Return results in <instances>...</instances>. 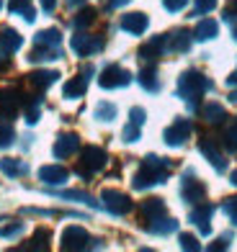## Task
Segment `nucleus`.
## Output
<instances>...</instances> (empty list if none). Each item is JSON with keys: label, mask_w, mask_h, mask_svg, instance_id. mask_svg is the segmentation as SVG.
I'll use <instances>...</instances> for the list:
<instances>
[{"label": "nucleus", "mask_w": 237, "mask_h": 252, "mask_svg": "<svg viewBox=\"0 0 237 252\" xmlns=\"http://www.w3.org/2000/svg\"><path fill=\"white\" fill-rule=\"evenodd\" d=\"M168 167H170V165H168V159L157 157V155H147V157H144V162H142V167H139V173L134 175L132 186L137 190H144V188L155 186V183H165Z\"/></svg>", "instance_id": "obj_1"}, {"label": "nucleus", "mask_w": 237, "mask_h": 252, "mask_svg": "<svg viewBox=\"0 0 237 252\" xmlns=\"http://www.w3.org/2000/svg\"><path fill=\"white\" fill-rule=\"evenodd\" d=\"M209 88H211V83L201 72H196V70L183 72V75H180V80H178V95L183 98V100H188V108L191 111L199 108V98Z\"/></svg>", "instance_id": "obj_2"}, {"label": "nucleus", "mask_w": 237, "mask_h": 252, "mask_svg": "<svg viewBox=\"0 0 237 252\" xmlns=\"http://www.w3.org/2000/svg\"><path fill=\"white\" fill-rule=\"evenodd\" d=\"M80 157L83 159H80V165H77V175H83V178H90L93 173H98V170H103L106 159H108L101 147H85Z\"/></svg>", "instance_id": "obj_3"}, {"label": "nucleus", "mask_w": 237, "mask_h": 252, "mask_svg": "<svg viewBox=\"0 0 237 252\" xmlns=\"http://www.w3.org/2000/svg\"><path fill=\"white\" fill-rule=\"evenodd\" d=\"M101 201H103L106 209H108L111 214H116V216H124V214L132 211V198L127 196V193H121V190L106 188L103 193H101Z\"/></svg>", "instance_id": "obj_4"}, {"label": "nucleus", "mask_w": 237, "mask_h": 252, "mask_svg": "<svg viewBox=\"0 0 237 252\" xmlns=\"http://www.w3.org/2000/svg\"><path fill=\"white\" fill-rule=\"evenodd\" d=\"M98 83H101V88L114 90V88H124V85H129V83H132V75H129L127 70H124V67H119V64H108L106 70L101 72Z\"/></svg>", "instance_id": "obj_5"}, {"label": "nucleus", "mask_w": 237, "mask_h": 252, "mask_svg": "<svg viewBox=\"0 0 237 252\" xmlns=\"http://www.w3.org/2000/svg\"><path fill=\"white\" fill-rule=\"evenodd\" d=\"M70 47L75 54H80V57H90V54H96L103 49V39L101 36H93V33H75L72 41H70Z\"/></svg>", "instance_id": "obj_6"}, {"label": "nucleus", "mask_w": 237, "mask_h": 252, "mask_svg": "<svg viewBox=\"0 0 237 252\" xmlns=\"http://www.w3.org/2000/svg\"><path fill=\"white\" fill-rule=\"evenodd\" d=\"M85 247H90V237L83 226H67L62 232V250L77 252V250H85Z\"/></svg>", "instance_id": "obj_7"}, {"label": "nucleus", "mask_w": 237, "mask_h": 252, "mask_svg": "<svg viewBox=\"0 0 237 252\" xmlns=\"http://www.w3.org/2000/svg\"><path fill=\"white\" fill-rule=\"evenodd\" d=\"M180 196H183V201L188 203H201L206 196V188H204V183H201L194 173H186L183 175V186H180Z\"/></svg>", "instance_id": "obj_8"}, {"label": "nucleus", "mask_w": 237, "mask_h": 252, "mask_svg": "<svg viewBox=\"0 0 237 252\" xmlns=\"http://www.w3.org/2000/svg\"><path fill=\"white\" fill-rule=\"evenodd\" d=\"M191 131H194V124H191L188 119H178V121H173V126L165 129V142L170 147H178V144H183L188 139Z\"/></svg>", "instance_id": "obj_9"}, {"label": "nucleus", "mask_w": 237, "mask_h": 252, "mask_svg": "<svg viewBox=\"0 0 237 252\" xmlns=\"http://www.w3.org/2000/svg\"><path fill=\"white\" fill-rule=\"evenodd\" d=\"M21 103H24V98L18 90H0V119H13Z\"/></svg>", "instance_id": "obj_10"}, {"label": "nucleus", "mask_w": 237, "mask_h": 252, "mask_svg": "<svg viewBox=\"0 0 237 252\" xmlns=\"http://www.w3.org/2000/svg\"><path fill=\"white\" fill-rule=\"evenodd\" d=\"M77 150H80V136L77 134H62L57 142H54V157L65 159V157H72Z\"/></svg>", "instance_id": "obj_11"}, {"label": "nucleus", "mask_w": 237, "mask_h": 252, "mask_svg": "<svg viewBox=\"0 0 237 252\" xmlns=\"http://www.w3.org/2000/svg\"><path fill=\"white\" fill-rule=\"evenodd\" d=\"M199 150H201V155H204L209 162H211V167L217 170V173H224V170H227V159H224V155L219 152V147L214 144L211 139H201Z\"/></svg>", "instance_id": "obj_12"}, {"label": "nucleus", "mask_w": 237, "mask_h": 252, "mask_svg": "<svg viewBox=\"0 0 237 252\" xmlns=\"http://www.w3.org/2000/svg\"><path fill=\"white\" fill-rule=\"evenodd\" d=\"M67 178H70V170L62 167V165H44V167H39V180L47 183V186H62V183H67Z\"/></svg>", "instance_id": "obj_13"}, {"label": "nucleus", "mask_w": 237, "mask_h": 252, "mask_svg": "<svg viewBox=\"0 0 237 252\" xmlns=\"http://www.w3.org/2000/svg\"><path fill=\"white\" fill-rule=\"evenodd\" d=\"M211 214H214V206L211 203H196L194 211H191V221L201 229V234H209L211 232V226H209Z\"/></svg>", "instance_id": "obj_14"}, {"label": "nucleus", "mask_w": 237, "mask_h": 252, "mask_svg": "<svg viewBox=\"0 0 237 252\" xmlns=\"http://www.w3.org/2000/svg\"><path fill=\"white\" fill-rule=\"evenodd\" d=\"M150 26V18L139 13V10H134V13H127V16H121V29L124 31H129V33H144Z\"/></svg>", "instance_id": "obj_15"}, {"label": "nucleus", "mask_w": 237, "mask_h": 252, "mask_svg": "<svg viewBox=\"0 0 237 252\" xmlns=\"http://www.w3.org/2000/svg\"><path fill=\"white\" fill-rule=\"evenodd\" d=\"M165 47H168V36H165V33H160V36H152V39L139 49V57H142V60H147V62H152V60H157V57L163 54Z\"/></svg>", "instance_id": "obj_16"}, {"label": "nucleus", "mask_w": 237, "mask_h": 252, "mask_svg": "<svg viewBox=\"0 0 237 252\" xmlns=\"http://www.w3.org/2000/svg\"><path fill=\"white\" fill-rule=\"evenodd\" d=\"M21 44H24V39H21L18 31H13V29H3V31H0V52H3V54L18 52Z\"/></svg>", "instance_id": "obj_17"}, {"label": "nucleus", "mask_w": 237, "mask_h": 252, "mask_svg": "<svg viewBox=\"0 0 237 252\" xmlns=\"http://www.w3.org/2000/svg\"><path fill=\"white\" fill-rule=\"evenodd\" d=\"M191 39H194V33H191V31H186V29H175L173 33H168V47H170L173 52H188Z\"/></svg>", "instance_id": "obj_18"}, {"label": "nucleus", "mask_w": 237, "mask_h": 252, "mask_svg": "<svg viewBox=\"0 0 237 252\" xmlns=\"http://www.w3.org/2000/svg\"><path fill=\"white\" fill-rule=\"evenodd\" d=\"M144 229L152 234H170L178 229V221L175 219H165V214L163 216H155V219H150L147 224H144Z\"/></svg>", "instance_id": "obj_19"}, {"label": "nucleus", "mask_w": 237, "mask_h": 252, "mask_svg": "<svg viewBox=\"0 0 237 252\" xmlns=\"http://www.w3.org/2000/svg\"><path fill=\"white\" fill-rule=\"evenodd\" d=\"M57 77H60L57 70H36V72H31V75H29V83L36 88V90H47Z\"/></svg>", "instance_id": "obj_20"}, {"label": "nucleus", "mask_w": 237, "mask_h": 252, "mask_svg": "<svg viewBox=\"0 0 237 252\" xmlns=\"http://www.w3.org/2000/svg\"><path fill=\"white\" fill-rule=\"evenodd\" d=\"M85 90H88V77L80 72L77 77H72V80H67L65 83V98H83L85 95Z\"/></svg>", "instance_id": "obj_21"}, {"label": "nucleus", "mask_w": 237, "mask_h": 252, "mask_svg": "<svg viewBox=\"0 0 237 252\" xmlns=\"http://www.w3.org/2000/svg\"><path fill=\"white\" fill-rule=\"evenodd\" d=\"M34 41H36V47H52V49H60L62 33H60V29H44V31H39L36 36H34Z\"/></svg>", "instance_id": "obj_22"}, {"label": "nucleus", "mask_w": 237, "mask_h": 252, "mask_svg": "<svg viewBox=\"0 0 237 252\" xmlns=\"http://www.w3.org/2000/svg\"><path fill=\"white\" fill-rule=\"evenodd\" d=\"M217 31H219L217 21L204 18V21H199V26H196V31H194V39H199V41H209V39L217 36Z\"/></svg>", "instance_id": "obj_23"}, {"label": "nucleus", "mask_w": 237, "mask_h": 252, "mask_svg": "<svg viewBox=\"0 0 237 252\" xmlns=\"http://www.w3.org/2000/svg\"><path fill=\"white\" fill-rule=\"evenodd\" d=\"M26 170H29V167L21 162V159H13V157L0 159V173H5L8 178H18V175H24Z\"/></svg>", "instance_id": "obj_24"}, {"label": "nucleus", "mask_w": 237, "mask_h": 252, "mask_svg": "<svg viewBox=\"0 0 237 252\" xmlns=\"http://www.w3.org/2000/svg\"><path fill=\"white\" fill-rule=\"evenodd\" d=\"M201 116L209 124H222L227 119V111H224V106H219V103H206V106L201 108Z\"/></svg>", "instance_id": "obj_25"}, {"label": "nucleus", "mask_w": 237, "mask_h": 252, "mask_svg": "<svg viewBox=\"0 0 237 252\" xmlns=\"http://www.w3.org/2000/svg\"><path fill=\"white\" fill-rule=\"evenodd\" d=\"M139 85L144 90H150V93H157V90H160V80H157L155 67H144V70L139 72Z\"/></svg>", "instance_id": "obj_26"}, {"label": "nucleus", "mask_w": 237, "mask_h": 252, "mask_svg": "<svg viewBox=\"0 0 237 252\" xmlns=\"http://www.w3.org/2000/svg\"><path fill=\"white\" fill-rule=\"evenodd\" d=\"M10 13H21L26 21H34L36 18V10H34V5H31V0H10Z\"/></svg>", "instance_id": "obj_27"}, {"label": "nucleus", "mask_w": 237, "mask_h": 252, "mask_svg": "<svg viewBox=\"0 0 237 252\" xmlns=\"http://www.w3.org/2000/svg\"><path fill=\"white\" fill-rule=\"evenodd\" d=\"M142 214L147 219H155V216H163L165 214V201L163 198H147L142 203Z\"/></svg>", "instance_id": "obj_28"}, {"label": "nucleus", "mask_w": 237, "mask_h": 252, "mask_svg": "<svg viewBox=\"0 0 237 252\" xmlns=\"http://www.w3.org/2000/svg\"><path fill=\"white\" fill-rule=\"evenodd\" d=\"M49 239H52L49 229H36V232H34V237H31V242H29L24 250H47V247H49Z\"/></svg>", "instance_id": "obj_29"}, {"label": "nucleus", "mask_w": 237, "mask_h": 252, "mask_svg": "<svg viewBox=\"0 0 237 252\" xmlns=\"http://www.w3.org/2000/svg\"><path fill=\"white\" fill-rule=\"evenodd\" d=\"M60 57H62L60 49H52V47H36V49L31 52L29 60H31V62H47V60H60Z\"/></svg>", "instance_id": "obj_30"}, {"label": "nucleus", "mask_w": 237, "mask_h": 252, "mask_svg": "<svg viewBox=\"0 0 237 252\" xmlns=\"http://www.w3.org/2000/svg\"><path fill=\"white\" fill-rule=\"evenodd\" d=\"M93 116L98 121H114L116 119V106H114V103H108V100H103V103H98V106H96Z\"/></svg>", "instance_id": "obj_31"}, {"label": "nucleus", "mask_w": 237, "mask_h": 252, "mask_svg": "<svg viewBox=\"0 0 237 252\" xmlns=\"http://www.w3.org/2000/svg\"><path fill=\"white\" fill-rule=\"evenodd\" d=\"M93 21H96V10H93V8H83L80 13L72 18V26H75V29H85V26L93 24Z\"/></svg>", "instance_id": "obj_32"}, {"label": "nucleus", "mask_w": 237, "mask_h": 252, "mask_svg": "<svg viewBox=\"0 0 237 252\" xmlns=\"http://www.w3.org/2000/svg\"><path fill=\"white\" fill-rule=\"evenodd\" d=\"M16 139V131L10 124H0V150H5V147H10Z\"/></svg>", "instance_id": "obj_33"}, {"label": "nucleus", "mask_w": 237, "mask_h": 252, "mask_svg": "<svg viewBox=\"0 0 237 252\" xmlns=\"http://www.w3.org/2000/svg\"><path fill=\"white\" fill-rule=\"evenodd\" d=\"M21 232H24V221H13L8 226H0V237H3V239H10V237H16Z\"/></svg>", "instance_id": "obj_34"}, {"label": "nucleus", "mask_w": 237, "mask_h": 252, "mask_svg": "<svg viewBox=\"0 0 237 252\" xmlns=\"http://www.w3.org/2000/svg\"><path fill=\"white\" fill-rule=\"evenodd\" d=\"M39 113H41V103L39 100H31L26 106V121L29 124H36L39 121Z\"/></svg>", "instance_id": "obj_35"}, {"label": "nucleus", "mask_w": 237, "mask_h": 252, "mask_svg": "<svg viewBox=\"0 0 237 252\" xmlns=\"http://www.w3.org/2000/svg\"><path fill=\"white\" fill-rule=\"evenodd\" d=\"M62 198H77V201H83V203H88V206H98L93 198L88 196V193H80V190H67V193H60Z\"/></svg>", "instance_id": "obj_36"}, {"label": "nucleus", "mask_w": 237, "mask_h": 252, "mask_svg": "<svg viewBox=\"0 0 237 252\" xmlns=\"http://www.w3.org/2000/svg\"><path fill=\"white\" fill-rule=\"evenodd\" d=\"M121 136H124V142H137V139H139V126L129 121V124H127V129H124V134H121Z\"/></svg>", "instance_id": "obj_37"}, {"label": "nucleus", "mask_w": 237, "mask_h": 252, "mask_svg": "<svg viewBox=\"0 0 237 252\" xmlns=\"http://www.w3.org/2000/svg\"><path fill=\"white\" fill-rule=\"evenodd\" d=\"M144 119H147V111H144V108H139V106H134V108L129 111V121H132V124H137V126H142V124H144Z\"/></svg>", "instance_id": "obj_38"}, {"label": "nucleus", "mask_w": 237, "mask_h": 252, "mask_svg": "<svg viewBox=\"0 0 237 252\" xmlns=\"http://www.w3.org/2000/svg\"><path fill=\"white\" fill-rule=\"evenodd\" d=\"M180 247H183V250H199L201 245H199V239L194 237V234H180Z\"/></svg>", "instance_id": "obj_39"}, {"label": "nucleus", "mask_w": 237, "mask_h": 252, "mask_svg": "<svg viewBox=\"0 0 237 252\" xmlns=\"http://www.w3.org/2000/svg\"><path fill=\"white\" fill-rule=\"evenodd\" d=\"M224 214L232 219V224H237V198H227V201H224Z\"/></svg>", "instance_id": "obj_40"}, {"label": "nucleus", "mask_w": 237, "mask_h": 252, "mask_svg": "<svg viewBox=\"0 0 237 252\" xmlns=\"http://www.w3.org/2000/svg\"><path fill=\"white\" fill-rule=\"evenodd\" d=\"M165 10H170V13H178V10H183L188 5V0H163Z\"/></svg>", "instance_id": "obj_41"}, {"label": "nucleus", "mask_w": 237, "mask_h": 252, "mask_svg": "<svg viewBox=\"0 0 237 252\" xmlns=\"http://www.w3.org/2000/svg\"><path fill=\"white\" fill-rule=\"evenodd\" d=\"M214 5H217V0H196V16L209 13V10H214Z\"/></svg>", "instance_id": "obj_42"}, {"label": "nucleus", "mask_w": 237, "mask_h": 252, "mask_svg": "<svg viewBox=\"0 0 237 252\" xmlns=\"http://www.w3.org/2000/svg\"><path fill=\"white\" fill-rule=\"evenodd\" d=\"M41 8L47 10V13H52V10L57 8V0H41Z\"/></svg>", "instance_id": "obj_43"}, {"label": "nucleus", "mask_w": 237, "mask_h": 252, "mask_svg": "<svg viewBox=\"0 0 237 252\" xmlns=\"http://www.w3.org/2000/svg\"><path fill=\"white\" fill-rule=\"evenodd\" d=\"M65 5L70 8V10H75V8H83V5H85V0H65Z\"/></svg>", "instance_id": "obj_44"}, {"label": "nucleus", "mask_w": 237, "mask_h": 252, "mask_svg": "<svg viewBox=\"0 0 237 252\" xmlns=\"http://www.w3.org/2000/svg\"><path fill=\"white\" fill-rule=\"evenodd\" d=\"M224 247H227V237H222V239H217V242H214L209 250L214 252V250H224Z\"/></svg>", "instance_id": "obj_45"}, {"label": "nucleus", "mask_w": 237, "mask_h": 252, "mask_svg": "<svg viewBox=\"0 0 237 252\" xmlns=\"http://www.w3.org/2000/svg\"><path fill=\"white\" fill-rule=\"evenodd\" d=\"M129 0H108V10H114V8H121V5H127Z\"/></svg>", "instance_id": "obj_46"}, {"label": "nucleus", "mask_w": 237, "mask_h": 252, "mask_svg": "<svg viewBox=\"0 0 237 252\" xmlns=\"http://www.w3.org/2000/svg\"><path fill=\"white\" fill-rule=\"evenodd\" d=\"M232 183H235V186H237V170H235V173H232Z\"/></svg>", "instance_id": "obj_47"}, {"label": "nucleus", "mask_w": 237, "mask_h": 252, "mask_svg": "<svg viewBox=\"0 0 237 252\" xmlns=\"http://www.w3.org/2000/svg\"><path fill=\"white\" fill-rule=\"evenodd\" d=\"M232 36H235V41H237V26L232 29Z\"/></svg>", "instance_id": "obj_48"}, {"label": "nucleus", "mask_w": 237, "mask_h": 252, "mask_svg": "<svg viewBox=\"0 0 237 252\" xmlns=\"http://www.w3.org/2000/svg\"><path fill=\"white\" fill-rule=\"evenodd\" d=\"M232 100H237V90H235V93H232Z\"/></svg>", "instance_id": "obj_49"}, {"label": "nucleus", "mask_w": 237, "mask_h": 252, "mask_svg": "<svg viewBox=\"0 0 237 252\" xmlns=\"http://www.w3.org/2000/svg\"><path fill=\"white\" fill-rule=\"evenodd\" d=\"M0 8H3V0H0Z\"/></svg>", "instance_id": "obj_50"}, {"label": "nucleus", "mask_w": 237, "mask_h": 252, "mask_svg": "<svg viewBox=\"0 0 237 252\" xmlns=\"http://www.w3.org/2000/svg\"><path fill=\"white\" fill-rule=\"evenodd\" d=\"M235 126H237V119H235Z\"/></svg>", "instance_id": "obj_51"}, {"label": "nucleus", "mask_w": 237, "mask_h": 252, "mask_svg": "<svg viewBox=\"0 0 237 252\" xmlns=\"http://www.w3.org/2000/svg\"><path fill=\"white\" fill-rule=\"evenodd\" d=\"M0 67H3V62H0Z\"/></svg>", "instance_id": "obj_52"}, {"label": "nucleus", "mask_w": 237, "mask_h": 252, "mask_svg": "<svg viewBox=\"0 0 237 252\" xmlns=\"http://www.w3.org/2000/svg\"><path fill=\"white\" fill-rule=\"evenodd\" d=\"M235 5H237V0H235Z\"/></svg>", "instance_id": "obj_53"}]
</instances>
